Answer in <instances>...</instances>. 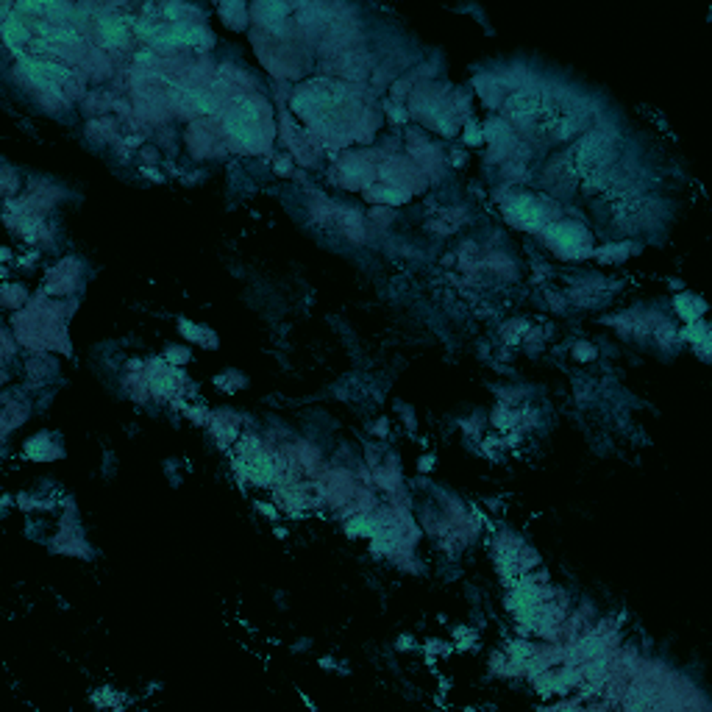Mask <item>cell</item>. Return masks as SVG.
<instances>
[{
  "mask_svg": "<svg viewBox=\"0 0 712 712\" xmlns=\"http://www.w3.org/2000/svg\"><path fill=\"white\" fill-rule=\"evenodd\" d=\"M201 42H206V34L195 26H187V23H178L172 28H161L153 37V45H167V48H172V45H201Z\"/></svg>",
  "mask_w": 712,
  "mask_h": 712,
  "instance_id": "cell-1",
  "label": "cell"
},
{
  "mask_svg": "<svg viewBox=\"0 0 712 712\" xmlns=\"http://www.w3.org/2000/svg\"><path fill=\"white\" fill-rule=\"evenodd\" d=\"M506 109L512 117H534L540 112H549L546 109V95L540 89H523L517 95H512L506 100Z\"/></svg>",
  "mask_w": 712,
  "mask_h": 712,
  "instance_id": "cell-2",
  "label": "cell"
},
{
  "mask_svg": "<svg viewBox=\"0 0 712 712\" xmlns=\"http://www.w3.org/2000/svg\"><path fill=\"white\" fill-rule=\"evenodd\" d=\"M20 67L26 70L28 78H34L39 87H51L53 78H67L70 70L62 67V64H53V62H42V59H23Z\"/></svg>",
  "mask_w": 712,
  "mask_h": 712,
  "instance_id": "cell-3",
  "label": "cell"
},
{
  "mask_svg": "<svg viewBox=\"0 0 712 712\" xmlns=\"http://www.w3.org/2000/svg\"><path fill=\"white\" fill-rule=\"evenodd\" d=\"M512 217L523 226H540L546 220V209L534 201V198H517L512 204Z\"/></svg>",
  "mask_w": 712,
  "mask_h": 712,
  "instance_id": "cell-4",
  "label": "cell"
},
{
  "mask_svg": "<svg viewBox=\"0 0 712 712\" xmlns=\"http://www.w3.org/2000/svg\"><path fill=\"white\" fill-rule=\"evenodd\" d=\"M598 156H601V145H598L596 139L582 142V145L571 153V167H573V172H587L590 167L598 164Z\"/></svg>",
  "mask_w": 712,
  "mask_h": 712,
  "instance_id": "cell-5",
  "label": "cell"
},
{
  "mask_svg": "<svg viewBox=\"0 0 712 712\" xmlns=\"http://www.w3.org/2000/svg\"><path fill=\"white\" fill-rule=\"evenodd\" d=\"M100 34H103V39H106L109 45H123V42L128 39V28H125V23L117 20V17L100 20Z\"/></svg>",
  "mask_w": 712,
  "mask_h": 712,
  "instance_id": "cell-6",
  "label": "cell"
},
{
  "mask_svg": "<svg viewBox=\"0 0 712 712\" xmlns=\"http://www.w3.org/2000/svg\"><path fill=\"white\" fill-rule=\"evenodd\" d=\"M549 237H551L557 245H565V248H571V245H579V242H582V231H579L576 226H571V223L554 226V229L549 231Z\"/></svg>",
  "mask_w": 712,
  "mask_h": 712,
  "instance_id": "cell-7",
  "label": "cell"
},
{
  "mask_svg": "<svg viewBox=\"0 0 712 712\" xmlns=\"http://www.w3.org/2000/svg\"><path fill=\"white\" fill-rule=\"evenodd\" d=\"M226 128H229L240 142L253 145V131H251L248 125H240V120H237V117H226Z\"/></svg>",
  "mask_w": 712,
  "mask_h": 712,
  "instance_id": "cell-8",
  "label": "cell"
},
{
  "mask_svg": "<svg viewBox=\"0 0 712 712\" xmlns=\"http://www.w3.org/2000/svg\"><path fill=\"white\" fill-rule=\"evenodd\" d=\"M3 37H6L9 45H17V42L26 39V28L17 26V20H6V23H3Z\"/></svg>",
  "mask_w": 712,
  "mask_h": 712,
  "instance_id": "cell-9",
  "label": "cell"
},
{
  "mask_svg": "<svg viewBox=\"0 0 712 712\" xmlns=\"http://www.w3.org/2000/svg\"><path fill=\"white\" fill-rule=\"evenodd\" d=\"M379 198H387L390 204H401L404 201V193H393V190H382Z\"/></svg>",
  "mask_w": 712,
  "mask_h": 712,
  "instance_id": "cell-10",
  "label": "cell"
},
{
  "mask_svg": "<svg viewBox=\"0 0 712 712\" xmlns=\"http://www.w3.org/2000/svg\"><path fill=\"white\" fill-rule=\"evenodd\" d=\"M350 531H368V534H373V526H371L368 520H356V523H350Z\"/></svg>",
  "mask_w": 712,
  "mask_h": 712,
  "instance_id": "cell-11",
  "label": "cell"
},
{
  "mask_svg": "<svg viewBox=\"0 0 712 712\" xmlns=\"http://www.w3.org/2000/svg\"><path fill=\"white\" fill-rule=\"evenodd\" d=\"M195 103H198V109H201V112H215V103H212L209 98H204V95H198V98H195Z\"/></svg>",
  "mask_w": 712,
  "mask_h": 712,
  "instance_id": "cell-12",
  "label": "cell"
}]
</instances>
